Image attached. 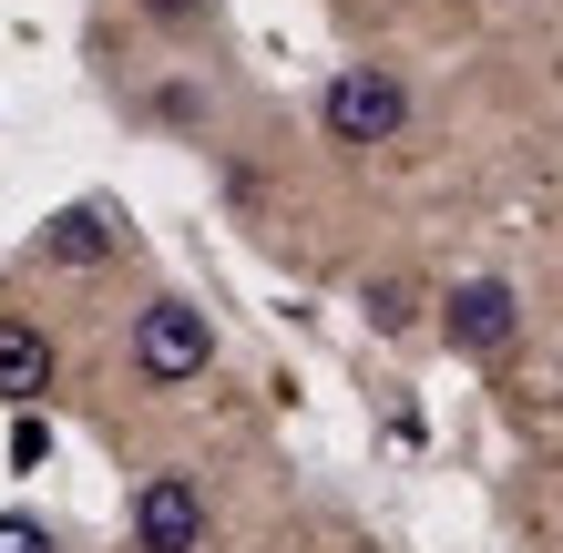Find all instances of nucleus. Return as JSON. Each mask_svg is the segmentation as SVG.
<instances>
[{"label": "nucleus", "instance_id": "nucleus-1", "mask_svg": "<svg viewBox=\"0 0 563 553\" xmlns=\"http://www.w3.org/2000/svg\"><path fill=\"white\" fill-rule=\"evenodd\" d=\"M206 360H216V329H206V308H185V298H154V308L134 318V369H144L154 389H185V379H206Z\"/></svg>", "mask_w": 563, "mask_h": 553}, {"label": "nucleus", "instance_id": "nucleus-2", "mask_svg": "<svg viewBox=\"0 0 563 553\" xmlns=\"http://www.w3.org/2000/svg\"><path fill=\"white\" fill-rule=\"evenodd\" d=\"M318 123H328L339 144H389V134L410 123V92L389 82V73H369V62H358V73H339V82L318 92Z\"/></svg>", "mask_w": 563, "mask_h": 553}, {"label": "nucleus", "instance_id": "nucleus-3", "mask_svg": "<svg viewBox=\"0 0 563 553\" xmlns=\"http://www.w3.org/2000/svg\"><path fill=\"white\" fill-rule=\"evenodd\" d=\"M134 543L144 553H195V543H206V493H195L185 472H154L134 493Z\"/></svg>", "mask_w": 563, "mask_h": 553}, {"label": "nucleus", "instance_id": "nucleus-4", "mask_svg": "<svg viewBox=\"0 0 563 553\" xmlns=\"http://www.w3.org/2000/svg\"><path fill=\"white\" fill-rule=\"evenodd\" d=\"M522 329V298L503 277H472V287H451V349H472V360H492V349H512Z\"/></svg>", "mask_w": 563, "mask_h": 553}, {"label": "nucleus", "instance_id": "nucleus-5", "mask_svg": "<svg viewBox=\"0 0 563 553\" xmlns=\"http://www.w3.org/2000/svg\"><path fill=\"white\" fill-rule=\"evenodd\" d=\"M42 389H52V339L31 329V318H0V400L31 410Z\"/></svg>", "mask_w": 563, "mask_h": 553}, {"label": "nucleus", "instance_id": "nucleus-6", "mask_svg": "<svg viewBox=\"0 0 563 553\" xmlns=\"http://www.w3.org/2000/svg\"><path fill=\"white\" fill-rule=\"evenodd\" d=\"M42 256H52V267H103V256H113V215L103 206H62L42 225Z\"/></svg>", "mask_w": 563, "mask_h": 553}, {"label": "nucleus", "instance_id": "nucleus-7", "mask_svg": "<svg viewBox=\"0 0 563 553\" xmlns=\"http://www.w3.org/2000/svg\"><path fill=\"white\" fill-rule=\"evenodd\" d=\"M0 553H62L52 523H31V512H0Z\"/></svg>", "mask_w": 563, "mask_h": 553}, {"label": "nucleus", "instance_id": "nucleus-8", "mask_svg": "<svg viewBox=\"0 0 563 553\" xmlns=\"http://www.w3.org/2000/svg\"><path fill=\"white\" fill-rule=\"evenodd\" d=\"M369 318L379 329H410V287H369Z\"/></svg>", "mask_w": 563, "mask_h": 553}, {"label": "nucleus", "instance_id": "nucleus-9", "mask_svg": "<svg viewBox=\"0 0 563 553\" xmlns=\"http://www.w3.org/2000/svg\"><path fill=\"white\" fill-rule=\"evenodd\" d=\"M144 11H154V21H195L206 0H144Z\"/></svg>", "mask_w": 563, "mask_h": 553}]
</instances>
